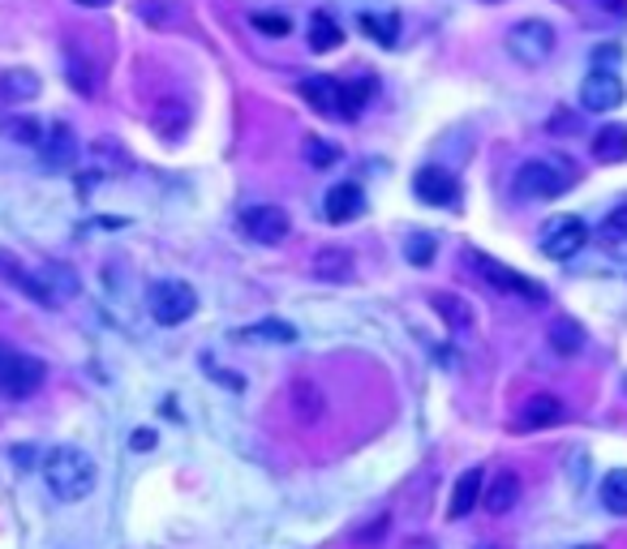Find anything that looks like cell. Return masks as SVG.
Masks as SVG:
<instances>
[{"label":"cell","instance_id":"obj_1","mask_svg":"<svg viewBox=\"0 0 627 549\" xmlns=\"http://www.w3.org/2000/svg\"><path fill=\"white\" fill-rule=\"evenodd\" d=\"M44 481H48V490H53L60 502H82L95 490L100 468H95V459H91L87 450L56 447L48 450V459H44Z\"/></svg>","mask_w":627,"mask_h":549},{"label":"cell","instance_id":"obj_2","mask_svg":"<svg viewBox=\"0 0 627 549\" xmlns=\"http://www.w3.org/2000/svg\"><path fill=\"white\" fill-rule=\"evenodd\" d=\"M48 378V365L13 344H0V396L4 400H31Z\"/></svg>","mask_w":627,"mask_h":549},{"label":"cell","instance_id":"obj_3","mask_svg":"<svg viewBox=\"0 0 627 549\" xmlns=\"http://www.w3.org/2000/svg\"><path fill=\"white\" fill-rule=\"evenodd\" d=\"M559 48V35H555V26L550 22H542V18H524L516 22L512 31H508V52L528 65V69H537V65H546L550 56Z\"/></svg>","mask_w":627,"mask_h":549},{"label":"cell","instance_id":"obj_4","mask_svg":"<svg viewBox=\"0 0 627 549\" xmlns=\"http://www.w3.org/2000/svg\"><path fill=\"white\" fill-rule=\"evenodd\" d=\"M147 305H151V318H156L159 327H181V322L194 318L198 293L185 279H156L151 293H147Z\"/></svg>","mask_w":627,"mask_h":549},{"label":"cell","instance_id":"obj_5","mask_svg":"<svg viewBox=\"0 0 627 549\" xmlns=\"http://www.w3.org/2000/svg\"><path fill=\"white\" fill-rule=\"evenodd\" d=\"M575 185V172L572 163H546V159H528L521 172H516V190L524 198H559L563 190Z\"/></svg>","mask_w":627,"mask_h":549},{"label":"cell","instance_id":"obj_6","mask_svg":"<svg viewBox=\"0 0 627 549\" xmlns=\"http://www.w3.org/2000/svg\"><path fill=\"white\" fill-rule=\"evenodd\" d=\"M584 245H589V228H584L580 215H555V219L542 228V237H537V250L546 253L550 262H568V258H575Z\"/></svg>","mask_w":627,"mask_h":549},{"label":"cell","instance_id":"obj_7","mask_svg":"<svg viewBox=\"0 0 627 549\" xmlns=\"http://www.w3.org/2000/svg\"><path fill=\"white\" fill-rule=\"evenodd\" d=\"M241 228H246V237H250V241H259V245H280V241H288L293 219H288V210H284V206L262 202V206H250V210L241 215Z\"/></svg>","mask_w":627,"mask_h":549},{"label":"cell","instance_id":"obj_8","mask_svg":"<svg viewBox=\"0 0 627 549\" xmlns=\"http://www.w3.org/2000/svg\"><path fill=\"white\" fill-rule=\"evenodd\" d=\"M472 266L481 271V279H486L490 288L516 293V297L524 300H546V288H542V284H533L528 275H516L512 266H503V262H494V258H486V253H472Z\"/></svg>","mask_w":627,"mask_h":549},{"label":"cell","instance_id":"obj_9","mask_svg":"<svg viewBox=\"0 0 627 549\" xmlns=\"http://www.w3.org/2000/svg\"><path fill=\"white\" fill-rule=\"evenodd\" d=\"M619 103H624V82H619V73L593 69V73L584 78V87H580V107H584V112H615Z\"/></svg>","mask_w":627,"mask_h":549},{"label":"cell","instance_id":"obj_10","mask_svg":"<svg viewBox=\"0 0 627 549\" xmlns=\"http://www.w3.org/2000/svg\"><path fill=\"white\" fill-rule=\"evenodd\" d=\"M78 297V275L60 262H48L44 271H35V300L39 305H65Z\"/></svg>","mask_w":627,"mask_h":549},{"label":"cell","instance_id":"obj_11","mask_svg":"<svg viewBox=\"0 0 627 549\" xmlns=\"http://www.w3.org/2000/svg\"><path fill=\"white\" fill-rule=\"evenodd\" d=\"M301 100L310 103L314 112L331 116V121H344V107H340V78H331V73L301 78Z\"/></svg>","mask_w":627,"mask_h":549},{"label":"cell","instance_id":"obj_12","mask_svg":"<svg viewBox=\"0 0 627 549\" xmlns=\"http://www.w3.org/2000/svg\"><path fill=\"white\" fill-rule=\"evenodd\" d=\"M413 190H418V198L430 202V206H452V202L460 198L456 176H452V172H443V168H421L418 181H413Z\"/></svg>","mask_w":627,"mask_h":549},{"label":"cell","instance_id":"obj_13","mask_svg":"<svg viewBox=\"0 0 627 549\" xmlns=\"http://www.w3.org/2000/svg\"><path fill=\"white\" fill-rule=\"evenodd\" d=\"M362 206H366L362 190H357L353 181H340V185H331V194L322 202V215H327L331 224H349V219L362 215Z\"/></svg>","mask_w":627,"mask_h":549},{"label":"cell","instance_id":"obj_14","mask_svg":"<svg viewBox=\"0 0 627 549\" xmlns=\"http://www.w3.org/2000/svg\"><path fill=\"white\" fill-rule=\"evenodd\" d=\"M521 502V477L516 472H494V481L481 490V506L490 515H508Z\"/></svg>","mask_w":627,"mask_h":549},{"label":"cell","instance_id":"obj_15","mask_svg":"<svg viewBox=\"0 0 627 549\" xmlns=\"http://www.w3.org/2000/svg\"><path fill=\"white\" fill-rule=\"evenodd\" d=\"M563 416L568 412L555 396H533L521 412V430H550V425H563Z\"/></svg>","mask_w":627,"mask_h":549},{"label":"cell","instance_id":"obj_16","mask_svg":"<svg viewBox=\"0 0 627 549\" xmlns=\"http://www.w3.org/2000/svg\"><path fill=\"white\" fill-rule=\"evenodd\" d=\"M481 485H486V472H481V468H469V472L456 481V490H452V506H447V515H452V519H465L472 506L481 502Z\"/></svg>","mask_w":627,"mask_h":549},{"label":"cell","instance_id":"obj_17","mask_svg":"<svg viewBox=\"0 0 627 549\" xmlns=\"http://www.w3.org/2000/svg\"><path fill=\"white\" fill-rule=\"evenodd\" d=\"M593 159H597V163H624L627 125H602V129L593 134Z\"/></svg>","mask_w":627,"mask_h":549},{"label":"cell","instance_id":"obj_18","mask_svg":"<svg viewBox=\"0 0 627 549\" xmlns=\"http://www.w3.org/2000/svg\"><path fill=\"white\" fill-rule=\"evenodd\" d=\"M314 271L318 279H331V284H344L353 275V253L340 250V245H327V250L314 253Z\"/></svg>","mask_w":627,"mask_h":549},{"label":"cell","instance_id":"obj_19","mask_svg":"<svg viewBox=\"0 0 627 549\" xmlns=\"http://www.w3.org/2000/svg\"><path fill=\"white\" fill-rule=\"evenodd\" d=\"M39 150H44V159H48L53 168H60V163H69V159L78 155V138H73L69 125H53V129H44Z\"/></svg>","mask_w":627,"mask_h":549},{"label":"cell","instance_id":"obj_20","mask_svg":"<svg viewBox=\"0 0 627 549\" xmlns=\"http://www.w3.org/2000/svg\"><path fill=\"white\" fill-rule=\"evenodd\" d=\"M39 95V78L31 69H9L0 73V100L4 103H26Z\"/></svg>","mask_w":627,"mask_h":549},{"label":"cell","instance_id":"obj_21","mask_svg":"<svg viewBox=\"0 0 627 549\" xmlns=\"http://www.w3.org/2000/svg\"><path fill=\"white\" fill-rule=\"evenodd\" d=\"M142 18H147L151 26L172 31V26H185L190 9H185V0H142Z\"/></svg>","mask_w":627,"mask_h":549},{"label":"cell","instance_id":"obj_22","mask_svg":"<svg viewBox=\"0 0 627 549\" xmlns=\"http://www.w3.org/2000/svg\"><path fill=\"white\" fill-rule=\"evenodd\" d=\"M550 348L559 352V356H575V352L584 348V331H580L575 318H555L550 322Z\"/></svg>","mask_w":627,"mask_h":549},{"label":"cell","instance_id":"obj_23","mask_svg":"<svg viewBox=\"0 0 627 549\" xmlns=\"http://www.w3.org/2000/svg\"><path fill=\"white\" fill-rule=\"evenodd\" d=\"M344 44V31L335 26L331 13H314L310 18V48L314 52H335Z\"/></svg>","mask_w":627,"mask_h":549},{"label":"cell","instance_id":"obj_24","mask_svg":"<svg viewBox=\"0 0 627 549\" xmlns=\"http://www.w3.org/2000/svg\"><path fill=\"white\" fill-rule=\"evenodd\" d=\"M597 499H602V506H606L611 515H627V468L606 472V481H602Z\"/></svg>","mask_w":627,"mask_h":549},{"label":"cell","instance_id":"obj_25","mask_svg":"<svg viewBox=\"0 0 627 549\" xmlns=\"http://www.w3.org/2000/svg\"><path fill=\"white\" fill-rule=\"evenodd\" d=\"M357 26L366 31L374 44H383V48H391V44H396V35H400L396 13H362V18H357Z\"/></svg>","mask_w":627,"mask_h":549},{"label":"cell","instance_id":"obj_26","mask_svg":"<svg viewBox=\"0 0 627 549\" xmlns=\"http://www.w3.org/2000/svg\"><path fill=\"white\" fill-rule=\"evenodd\" d=\"M597 237H602V245H606V250H615V253L624 250V245H627V202H624V206H615V210L602 219Z\"/></svg>","mask_w":627,"mask_h":549},{"label":"cell","instance_id":"obj_27","mask_svg":"<svg viewBox=\"0 0 627 549\" xmlns=\"http://www.w3.org/2000/svg\"><path fill=\"white\" fill-rule=\"evenodd\" d=\"M0 134L13 138V142H22V147H39L44 142V125L35 116H13V121L0 125Z\"/></svg>","mask_w":627,"mask_h":549},{"label":"cell","instance_id":"obj_28","mask_svg":"<svg viewBox=\"0 0 627 549\" xmlns=\"http://www.w3.org/2000/svg\"><path fill=\"white\" fill-rule=\"evenodd\" d=\"M185 125H190V112H185L181 103L168 100V103H163V107L156 112V129L163 134V138H168V142H176V138L185 134Z\"/></svg>","mask_w":627,"mask_h":549},{"label":"cell","instance_id":"obj_29","mask_svg":"<svg viewBox=\"0 0 627 549\" xmlns=\"http://www.w3.org/2000/svg\"><path fill=\"white\" fill-rule=\"evenodd\" d=\"M374 95V78H362V82H340V107H344V121H353L366 100Z\"/></svg>","mask_w":627,"mask_h":549},{"label":"cell","instance_id":"obj_30","mask_svg":"<svg viewBox=\"0 0 627 549\" xmlns=\"http://www.w3.org/2000/svg\"><path fill=\"white\" fill-rule=\"evenodd\" d=\"M237 340H271V344H293L297 331L288 322H262V327H250V331H237Z\"/></svg>","mask_w":627,"mask_h":549},{"label":"cell","instance_id":"obj_31","mask_svg":"<svg viewBox=\"0 0 627 549\" xmlns=\"http://www.w3.org/2000/svg\"><path fill=\"white\" fill-rule=\"evenodd\" d=\"M430 305L452 322V327H469V305L465 300H456V297H447V293H434L430 297Z\"/></svg>","mask_w":627,"mask_h":549},{"label":"cell","instance_id":"obj_32","mask_svg":"<svg viewBox=\"0 0 627 549\" xmlns=\"http://www.w3.org/2000/svg\"><path fill=\"white\" fill-rule=\"evenodd\" d=\"M404 258H409L413 266H430V262H434V237H430V232H413V237L404 241Z\"/></svg>","mask_w":627,"mask_h":549},{"label":"cell","instance_id":"obj_33","mask_svg":"<svg viewBox=\"0 0 627 549\" xmlns=\"http://www.w3.org/2000/svg\"><path fill=\"white\" fill-rule=\"evenodd\" d=\"M340 159V147L335 142H322V138H306V163L310 168H331Z\"/></svg>","mask_w":627,"mask_h":549},{"label":"cell","instance_id":"obj_34","mask_svg":"<svg viewBox=\"0 0 627 549\" xmlns=\"http://www.w3.org/2000/svg\"><path fill=\"white\" fill-rule=\"evenodd\" d=\"M250 22H254V31H262V35H288V31H293V18H288V13H254Z\"/></svg>","mask_w":627,"mask_h":549},{"label":"cell","instance_id":"obj_35","mask_svg":"<svg viewBox=\"0 0 627 549\" xmlns=\"http://www.w3.org/2000/svg\"><path fill=\"white\" fill-rule=\"evenodd\" d=\"M297 408H301V421H318V412H322V400L314 396V387L310 382H297Z\"/></svg>","mask_w":627,"mask_h":549},{"label":"cell","instance_id":"obj_36","mask_svg":"<svg viewBox=\"0 0 627 549\" xmlns=\"http://www.w3.org/2000/svg\"><path fill=\"white\" fill-rule=\"evenodd\" d=\"M575 129H580V116H572V112L550 121V134H575Z\"/></svg>","mask_w":627,"mask_h":549},{"label":"cell","instance_id":"obj_37","mask_svg":"<svg viewBox=\"0 0 627 549\" xmlns=\"http://www.w3.org/2000/svg\"><path fill=\"white\" fill-rule=\"evenodd\" d=\"M156 447V434H151V430H138V434H134V450H151Z\"/></svg>","mask_w":627,"mask_h":549},{"label":"cell","instance_id":"obj_38","mask_svg":"<svg viewBox=\"0 0 627 549\" xmlns=\"http://www.w3.org/2000/svg\"><path fill=\"white\" fill-rule=\"evenodd\" d=\"M597 9H606L615 18H627V0H597Z\"/></svg>","mask_w":627,"mask_h":549},{"label":"cell","instance_id":"obj_39","mask_svg":"<svg viewBox=\"0 0 627 549\" xmlns=\"http://www.w3.org/2000/svg\"><path fill=\"white\" fill-rule=\"evenodd\" d=\"M78 4H87V9H104L107 0H78Z\"/></svg>","mask_w":627,"mask_h":549},{"label":"cell","instance_id":"obj_40","mask_svg":"<svg viewBox=\"0 0 627 549\" xmlns=\"http://www.w3.org/2000/svg\"><path fill=\"white\" fill-rule=\"evenodd\" d=\"M409 549H434V546H430V541H413Z\"/></svg>","mask_w":627,"mask_h":549},{"label":"cell","instance_id":"obj_41","mask_svg":"<svg viewBox=\"0 0 627 549\" xmlns=\"http://www.w3.org/2000/svg\"><path fill=\"white\" fill-rule=\"evenodd\" d=\"M575 549H602V546H575Z\"/></svg>","mask_w":627,"mask_h":549}]
</instances>
